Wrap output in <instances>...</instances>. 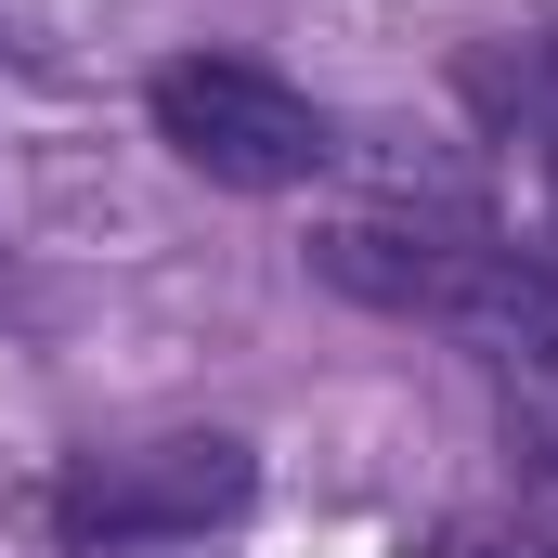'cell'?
Returning <instances> with one entry per match:
<instances>
[{"label": "cell", "mask_w": 558, "mask_h": 558, "mask_svg": "<svg viewBox=\"0 0 558 558\" xmlns=\"http://www.w3.org/2000/svg\"><path fill=\"white\" fill-rule=\"evenodd\" d=\"M494 364V416H507V454L558 481V325H520V338H481Z\"/></svg>", "instance_id": "cell-4"}, {"label": "cell", "mask_w": 558, "mask_h": 558, "mask_svg": "<svg viewBox=\"0 0 558 558\" xmlns=\"http://www.w3.org/2000/svg\"><path fill=\"white\" fill-rule=\"evenodd\" d=\"M92 558H208V546H92Z\"/></svg>", "instance_id": "cell-7"}, {"label": "cell", "mask_w": 558, "mask_h": 558, "mask_svg": "<svg viewBox=\"0 0 558 558\" xmlns=\"http://www.w3.org/2000/svg\"><path fill=\"white\" fill-rule=\"evenodd\" d=\"M260 494V454L234 428H169V441H118V454H78L52 520L65 546H208L234 507Z\"/></svg>", "instance_id": "cell-3"}, {"label": "cell", "mask_w": 558, "mask_h": 558, "mask_svg": "<svg viewBox=\"0 0 558 558\" xmlns=\"http://www.w3.org/2000/svg\"><path fill=\"white\" fill-rule=\"evenodd\" d=\"M428 558H558V533H533V520H441Z\"/></svg>", "instance_id": "cell-5"}, {"label": "cell", "mask_w": 558, "mask_h": 558, "mask_svg": "<svg viewBox=\"0 0 558 558\" xmlns=\"http://www.w3.org/2000/svg\"><path fill=\"white\" fill-rule=\"evenodd\" d=\"M546 182H558V156H546ZM546 247H558V221H546Z\"/></svg>", "instance_id": "cell-8"}, {"label": "cell", "mask_w": 558, "mask_h": 558, "mask_svg": "<svg viewBox=\"0 0 558 558\" xmlns=\"http://www.w3.org/2000/svg\"><path fill=\"white\" fill-rule=\"evenodd\" d=\"M533 118H546V156H558V52L533 65Z\"/></svg>", "instance_id": "cell-6"}, {"label": "cell", "mask_w": 558, "mask_h": 558, "mask_svg": "<svg viewBox=\"0 0 558 558\" xmlns=\"http://www.w3.org/2000/svg\"><path fill=\"white\" fill-rule=\"evenodd\" d=\"M312 274L364 312H416V325H468V338L546 325V260L494 247L468 221H338V234H312Z\"/></svg>", "instance_id": "cell-1"}, {"label": "cell", "mask_w": 558, "mask_h": 558, "mask_svg": "<svg viewBox=\"0 0 558 558\" xmlns=\"http://www.w3.org/2000/svg\"><path fill=\"white\" fill-rule=\"evenodd\" d=\"M143 118H156V143H169L195 182H234V195H299V182L338 156L325 105L286 92L274 65H247V52H169V65L143 78Z\"/></svg>", "instance_id": "cell-2"}]
</instances>
